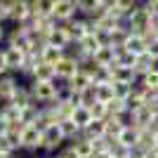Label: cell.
<instances>
[{
  "instance_id": "1",
  "label": "cell",
  "mask_w": 158,
  "mask_h": 158,
  "mask_svg": "<svg viewBox=\"0 0 158 158\" xmlns=\"http://www.w3.org/2000/svg\"><path fill=\"white\" fill-rule=\"evenodd\" d=\"M59 80H28V92H31L33 102L38 106H47L57 102V92H59Z\"/></svg>"
},
{
  "instance_id": "2",
  "label": "cell",
  "mask_w": 158,
  "mask_h": 158,
  "mask_svg": "<svg viewBox=\"0 0 158 158\" xmlns=\"http://www.w3.org/2000/svg\"><path fill=\"white\" fill-rule=\"evenodd\" d=\"M125 26H127V31H132V33H149V26H151V12L144 7V2H139V5H135L132 7V12L127 14L125 19Z\"/></svg>"
},
{
  "instance_id": "3",
  "label": "cell",
  "mask_w": 158,
  "mask_h": 158,
  "mask_svg": "<svg viewBox=\"0 0 158 158\" xmlns=\"http://www.w3.org/2000/svg\"><path fill=\"white\" fill-rule=\"evenodd\" d=\"M64 144H66V139H64V135H61L57 123H54V125H47L45 130H43V149H40V151L45 153V156L57 153Z\"/></svg>"
},
{
  "instance_id": "4",
  "label": "cell",
  "mask_w": 158,
  "mask_h": 158,
  "mask_svg": "<svg viewBox=\"0 0 158 158\" xmlns=\"http://www.w3.org/2000/svg\"><path fill=\"white\" fill-rule=\"evenodd\" d=\"M43 149V130L35 125H24L21 130V151L26 153H38Z\"/></svg>"
},
{
  "instance_id": "5",
  "label": "cell",
  "mask_w": 158,
  "mask_h": 158,
  "mask_svg": "<svg viewBox=\"0 0 158 158\" xmlns=\"http://www.w3.org/2000/svg\"><path fill=\"white\" fill-rule=\"evenodd\" d=\"M19 87H21V83H19V76H17V73L0 76V109L5 104H12V99H14V94H17Z\"/></svg>"
},
{
  "instance_id": "6",
  "label": "cell",
  "mask_w": 158,
  "mask_h": 158,
  "mask_svg": "<svg viewBox=\"0 0 158 158\" xmlns=\"http://www.w3.org/2000/svg\"><path fill=\"white\" fill-rule=\"evenodd\" d=\"M52 17L57 24H69L71 19L78 17V7H76V0H54V10Z\"/></svg>"
},
{
  "instance_id": "7",
  "label": "cell",
  "mask_w": 158,
  "mask_h": 158,
  "mask_svg": "<svg viewBox=\"0 0 158 158\" xmlns=\"http://www.w3.org/2000/svg\"><path fill=\"white\" fill-rule=\"evenodd\" d=\"M78 71H80V64L73 59L69 52H66L64 57H61V59L54 64V76H57V80H59V83H66V80L73 78Z\"/></svg>"
},
{
  "instance_id": "8",
  "label": "cell",
  "mask_w": 158,
  "mask_h": 158,
  "mask_svg": "<svg viewBox=\"0 0 158 158\" xmlns=\"http://www.w3.org/2000/svg\"><path fill=\"white\" fill-rule=\"evenodd\" d=\"M28 17H31V2L28 0H14L12 5L7 7V21L14 24V26L24 24Z\"/></svg>"
},
{
  "instance_id": "9",
  "label": "cell",
  "mask_w": 158,
  "mask_h": 158,
  "mask_svg": "<svg viewBox=\"0 0 158 158\" xmlns=\"http://www.w3.org/2000/svg\"><path fill=\"white\" fill-rule=\"evenodd\" d=\"M5 45L17 47V50H24V52H31V38H28V31L24 26H14L12 31H7Z\"/></svg>"
},
{
  "instance_id": "10",
  "label": "cell",
  "mask_w": 158,
  "mask_h": 158,
  "mask_svg": "<svg viewBox=\"0 0 158 158\" xmlns=\"http://www.w3.org/2000/svg\"><path fill=\"white\" fill-rule=\"evenodd\" d=\"M2 54H5L7 71H10V73H17V76H19L21 69H24V59H26V52H24V50H17V47L5 45V47H2Z\"/></svg>"
},
{
  "instance_id": "11",
  "label": "cell",
  "mask_w": 158,
  "mask_h": 158,
  "mask_svg": "<svg viewBox=\"0 0 158 158\" xmlns=\"http://www.w3.org/2000/svg\"><path fill=\"white\" fill-rule=\"evenodd\" d=\"M66 31H69V35H71V43H78V40H83L87 35V33H92V24L85 19V17H76V19H71L69 24H64Z\"/></svg>"
},
{
  "instance_id": "12",
  "label": "cell",
  "mask_w": 158,
  "mask_h": 158,
  "mask_svg": "<svg viewBox=\"0 0 158 158\" xmlns=\"http://www.w3.org/2000/svg\"><path fill=\"white\" fill-rule=\"evenodd\" d=\"M45 45H54V47H61V50H69V47H71V35H69L64 24H57L52 31L47 33Z\"/></svg>"
},
{
  "instance_id": "13",
  "label": "cell",
  "mask_w": 158,
  "mask_h": 158,
  "mask_svg": "<svg viewBox=\"0 0 158 158\" xmlns=\"http://www.w3.org/2000/svg\"><path fill=\"white\" fill-rule=\"evenodd\" d=\"M146 45H149V38H146L144 33H127V38L125 43H123V50H127L130 54H144L146 52Z\"/></svg>"
},
{
  "instance_id": "14",
  "label": "cell",
  "mask_w": 158,
  "mask_h": 158,
  "mask_svg": "<svg viewBox=\"0 0 158 158\" xmlns=\"http://www.w3.org/2000/svg\"><path fill=\"white\" fill-rule=\"evenodd\" d=\"M76 45H78V50H80L83 54H87V57L92 59V54L97 52V50H99L102 45H104V38H102V35H99L97 31H92V33H87V35H85L83 40H78Z\"/></svg>"
},
{
  "instance_id": "15",
  "label": "cell",
  "mask_w": 158,
  "mask_h": 158,
  "mask_svg": "<svg viewBox=\"0 0 158 158\" xmlns=\"http://www.w3.org/2000/svg\"><path fill=\"white\" fill-rule=\"evenodd\" d=\"M116 54H118V47L104 43V45L92 54V61L97 66H113V64H116Z\"/></svg>"
},
{
  "instance_id": "16",
  "label": "cell",
  "mask_w": 158,
  "mask_h": 158,
  "mask_svg": "<svg viewBox=\"0 0 158 158\" xmlns=\"http://www.w3.org/2000/svg\"><path fill=\"white\" fill-rule=\"evenodd\" d=\"M153 109L151 106H142V109H137V111H132L130 113V118H132V125L135 127H139V130H144V127H151V123H153Z\"/></svg>"
},
{
  "instance_id": "17",
  "label": "cell",
  "mask_w": 158,
  "mask_h": 158,
  "mask_svg": "<svg viewBox=\"0 0 158 158\" xmlns=\"http://www.w3.org/2000/svg\"><path fill=\"white\" fill-rule=\"evenodd\" d=\"M64 85L69 87V90H71L73 94H80V92H85L87 87H92V78H90V76H87L85 71H78L76 76H73V78H69V80H66Z\"/></svg>"
},
{
  "instance_id": "18",
  "label": "cell",
  "mask_w": 158,
  "mask_h": 158,
  "mask_svg": "<svg viewBox=\"0 0 158 158\" xmlns=\"http://www.w3.org/2000/svg\"><path fill=\"white\" fill-rule=\"evenodd\" d=\"M158 66V61L153 59L149 52H144V54H137V59H135V66H132V71H135V76H137V80L144 76V73H149L151 69H156Z\"/></svg>"
},
{
  "instance_id": "19",
  "label": "cell",
  "mask_w": 158,
  "mask_h": 158,
  "mask_svg": "<svg viewBox=\"0 0 158 158\" xmlns=\"http://www.w3.org/2000/svg\"><path fill=\"white\" fill-rule=\"evenodd\" d=\"M111 76H113V83H127V85H135L137 83V76L130 66H118L113 64L111 66Z\"/></svg>"
},
{
  "instance_id": "20",
  "label": "cell",
  "mask_w": 158,
  "mask_h": 158,
  "mask_svg": "<svg viewBox=\"0 0 158 158\" xmlns=\"http://www.w3.org/2000/svg\"><path fill=\"white\" fill-rule=\"evenodd\" d=\"M158 137H156V132L151 130V127H144V130H139V139H137V146L135 149H142V151H151L153 146H156Z\"/></svg>"
},
{
  "instance_id": "21",
  "label": "cell",
  "mask_w": 158,
  "mask_h": 158,
  "mask_svg": "<svg viewBox=\"0 0 158 158\" xmlns=\"http://www.w3.org/2000/svg\"><path fill=\"white\" fill-rule=\"evenodd\" d=\"M66 54V50H61V47H54V45H43V50H40V61H45V64L54 66L57 61L61 59Z\"/></svg>"
},
{
  "instance_id": "22",
  "label": "cell",
  "mask_w": 158,
  "mask_h": 158,
  "mask_svg": "<svg viewBox=\"0 0 158 158\" xmlns=\"http://www.w3.org/2000/svg\"><path fill=\"white\" fill-rule=\"evenodd\" d=\"M123 127H125V123L118 118V116H106L104 118V132L109 139H118V135L123 132Z\"/></svg>"
},
{
  "instance_id": "23",
  "label": "cell",
  "mask_w": 158,
  "mask_h": 158,
  "mask_svg": "<svg viewBox=\"0 0 158 158\" xmlns=\"http://www.w3.org/2000/svg\"><path fill=\"white\" fill-rule=\"evenodd\" d=\"M69 144L76 149V153H78L80 158H85V156H94V146H92V139H87L83 137V135H78V137L73 139V142H69Z\"/></svg>"
},
{
  "instance_id": "24",
  "label": "cell",
  "mask_w": 158,
  "mask_h": 158,
  "mask_svg": "<svg viewBox=\"0 0 158 158\" xmlns=\"http://www.w3.org/2000/svg\"><path fill=\"white\" fill-rule=\"evenodd\" d=\"M57 76H54V66L45 64V61H38V66L31 71V76H28V80H54Z\"/></svg>"
},
{
  "instance_id": "25",
  "label": "cell",
  "mask_w": 158,
  "mask_h": 158,
  "mask_svg": "<svg viewBox=\"0 0 158 158\" xmlns=\"http://www.w3.org/2000/svg\"><path fill=\"white\" fill-rule=\"evenodd\" d=\"M31 2V14L35 17H52L54 0H28Z\"/></svg>"
},
{
  "instance_id": "26",
  "label": "cell",
  "mask_w": 158,
  "mask_h": 158,
  "mask_svg": "<svg viewBox=\"0 0 158 158\" xmlns=\"http://www.w3.org/2000/svg\"><path fill=\"white\" fill-rule=\"evenodd\" d=\"M83 137L87 139H102L106 137V132H104V120H90L85 127H83V132H80Z\"/></svg>"
},
{
  "instance_id": "27",
  "label": "cell",
  "mask_w": 158,
  "mask_h": 158,
  "mask_svg": "<svg viewBox=\"0 0 158 158\" xmlns=\"http://www.w3.org/2000/svg\"><path fill=\"white\" fill-rule=\"evenodd\" d=\"M137 139H139V127H135V125H125L123 132L118 135V142L125 144V146H130V149L137 146Z\"/></svg>"
},
{
  "instance_id": "28",
  "label": "cell",
  "mask_w": 158,
  "mask_h": 158,
  "mask_svg": "<svg viewBox=\"0 0 158 158\" xmlns=\"http://www.w3.org/2000/svg\"><path fill=\"white\" fill-rule=\"evenodd\" d=\"M57 125H59L61 135H64V139H66V144H69V142H73V139H76V137H78V135H80V127L76 125V123H73L71 118H64V120H59V123H57Z\"/></svg>"
},
{
  "instance_id": "29",
  "label": "cell",
  "mask_w": 158,
  "mask_h": 158,
  "mask_svg": "<svg viewBox=\"0 0 158 158\" xmlns=\"http://www.w3.org/2000/svg\"><path fill=\"white\" fill-rule=\"evenodd\" d=\"M12 104L17 106V109H26V106L35 104V102H33V97H31V92H28V85H21L19 90H17V94H14V99H12Z\"/></svg>"
},
{
  "instance_id": "30",
  "label": "cell",
  "mask_w": 158,
  "mask_h": 158,
  "mask_svg": "<svg viewBox=\"0 0 158 158\" xmlns=\"http://www.w3.org/2000/svg\"><path fill=\"white\" fill-rule=\"evenodd\" d=\"M71 120L80 127V132H83V127H85L90 120H94V118H92V113H90V109H87V106H76V111H73Z\"/></svg>"
},
{
  "instance_id": "31",
  "label": "cell",
  "mask_w": 158,
  "mask_h": 158,
  "mask_svg": "<svg viewBox=\"0 0 158 158\" xmlns=\"http://www.w3.org/2000/svg\"><path fill=\"white\" fill-rule=\"evenodd\" d=\"M106 151L111 153L113 158H130L132 156V149L125 146V144H120L118 139H109V149Z\"/></svg>"
},
{
  "instance_id": "32",
  "label": "cell",
  "mask_w": 158,
  "mask_h": 158,
  "mask_svg": "<svg viewBox=\"0 0 158 158\" xmlns=\"http://www.w3.org/2000/svg\"><path fill=\"white\" fill-rule=\"evenodd\" d=\"M94 94H97V102H102V104H109L113 97V80L111 83H102V85H94Z\"/></svg>"
},
{
  "instance_id": "33",
  "label": "cell",
  "mask_w": 158,
  "mask_h": 158,
  "mask_svg": "<svg viewBox=\"0 0 158 158\" xmlns=\"http://www.w3.org/2000/svg\"><path fill=\"white\" fill-rule=\"evenodd\" d=\"M111 66H97L92 71V85H102V83H111Z\"/></svg>"
},
{
  "instance_id": "34",
  "label": "cell",
  "mask_w": 158,
  "mask_h": 158,
  "mask_svg": "<svg viewBox=\"0 0 158 158\" xmlns=\"http://www.w3.org/2000/svg\"><path fill=\"white\" fill-rule=\"evenodd\" d=\"M137 83L142 87H146V90H158V66H156V69H151L149 73H144Z\"/></svg>"
},
{
  "instance_id": "35",
  "label": "cell",
  "mask_w": 158,
  "mask_h": 158,
  "mask_svg": "<svg viewBox=\"0 0 158 158\" xmlns=\"http://www.w3.org/2000/svg\"><path fill=\"white\" fill-rule=\"evenodd\" d=\"M99 5H102V0H76V7H78L80 17H87V14L94 12Z\"/></svg>"
},
{
  "instance_id": "36",
  "label": "cell",
  "mask_w": 158,
  "mask_h": 158,
  "mask_svg": "<svg viewBox=\"0 0 158 158\" xmlns=\"http://www.w3.org/2000/svg\"><path fill=\"white\" fill-rule=\"evenodd\" d=\"M132 87L135 85H127V83H113V97L125 102V99L132 94Z\"/></svg>"
},
{
  "instance_id": "37",
  "label": "cell",
  "mask_w": 158,
  "mask_h": 158,
  "mask_svg": "<svg viewBox=\"0 0 158 158\" xmlns=\"http://www.w3.org/2000/svg\"><path fill=\"white\" fill-rule=\"evenodd\" d=\"M135 59H137V57H135V54H130L127 52V50H123V47H118V54H116V64L118 66H135Z\"/></svg>"
},
{
  "instance_id": "38",
  "label": "cell",
  "mask_w": 158,
  "mask_h": 158,
  "mask_svg": "<svg viewBox=\"0 0 158 158\" xmlns=\"http://www.w3.org/2000/svg\"><path fill=\"white\" fill-rule=\"evenodd\" d=\"M94 102H97V94H94V85H92V87H87L85 92H80V94H78V106H87V109H90Z\"/></svg>"
},
{
  "instance_id": "39",
  "label": "cell",
  "mask_w": 158,
  "mask_h": 158,
  "mask_svg": "<svg viewBox=\"0 0 158 158\" xmlns=\"http://www.w3.org/2000/svg\"><path fill=\"white\" fill-rule=\"evenodd\" d=\"M90 113H92L94 120H104L106 116H109V109H106V104H102V102H94V104L90 106Z\"/></svg>"
},
{
  "instance_id": "40",
  "label": "cell",
  "mask_w": 158,
  "mask_h": 158,
  "mask_svg": "<svg viewBox=\"0 0 158 158\" xmlns=\"http://www.w3.org/2000/svg\"><path fill=\"white\" fill-rule=\"evenodd\" d=\"M54 156H57V158H80L78 153H76V149H73L71 144H64V146L59 149V151L54 153Z\"/></svg>"
},
{
  "instance_id": "41",
  "label": "cell",
  "mask_w": 158,
  "mask_h": 158,
  "mask_svg": "<svg viewBox=\"0 0 158 158\" xmlns=\"http://www.w3.org/2000/svg\"><path fill=\"white\" fill-rule=\"evenodd\" d=\"M146 52L151 54L153 59L158 61V35H153V38H149V45H146Z\"/></svg>"
},
{
  "instance_id": "42",
  "label": "cell",
  "mask_w": 158,
  "mask_h": 158,
  "mask_svg": "<svg viewBox=\"0 0 158 158\" xmlns=\"http://www.w3.org/2000/svg\"><path fill=\"white\" fill-rule=\"evenodd\" d=\"M144 7L151 12V17H158V0H144Z\"/></svg>"
},
{
  "instance_id": "43",
  "label": "cell",
  "mask_w": 158,
  "mask_h": 158,
  "mask_svg": "<svg viewBox=\"0 0 158 158\" xmlns=\"http://www.w3.org/2000/svg\"><path fill=\"white\" fill-rule=\"evenodd\" d=\"M5 73H10V71H7V64H5V54L0 50V76H5Z\"/></svg>"
},
{
  "instance_id": "44",
  "label": "cell",
  "mask_w": 158,
  "mask_h": 158,
  "mask_svg": "<svg viewBox=\"0 0 158 158\" xmlns=\"http://www.w3.org/2000/svg\"><path fill=\"white\" fill-rule=\"evenodd\" d=\"M5 21H7V7L0 2V24H5Z\"/></svg>"
},
{
  "instance_id": "45",
  "label": "cell",
  "mask_w": 158,
  "mask_h": 158,
  "mask_svg": "<svg viewBox=\"0 0 158 158\" xmlns=\"http://www.w3.org/2000/svg\"><path fill=\"white\" fill-rule=\"evenodd\" d=\"M5 38H7V28L5 24H0V43H5Z\"/></svg>"
},
{
  "instance_id": "46",
  "label": "cell",
  "mask_w": 158,
  "mask_h": 158,
  "mask_svg": "<svg viewBox=\"0 0 158 158\" xmlns=\"http://www.w3.org/2000/svg\"><path fill=\"white\" fill-rule=\"evenodd\" d=\"M92 158H113V156H111L109 151H99V153H94Z\"/></svg>"
},
{
  "instance_id": "47",
  "label": "cell",
  "mask_w": 158,
  "mask_h": 158,
  "mask_svg": "<svg viewBox=\"0 0 158 158\" xmlns=\"http://www.w3.org/2000/svg\"><path fill=\"white\" fill-rule=\"evenodd\" d=\"M0 158H17V153H2L0 151Z\"/></svg>"
},
{
  "instance_id": "48",
  "label": "cell",
  "mask_w": 158,
  "mask_h": 158,
  "mask_svg": "<svg viewBox=\"0 0 158 158\" xmlns=\"http://www.w3.org/2000/svg\"><path fill=\"white\" fill-rule=\"evenodd\" d=\"M31 158H50V156H31Z\"/></svg>"
},
{
  "instance_id": "49",
  "label": "cell",
  "mask_w": 158,
  "mask_h": 158,
  "mask_svg": "<svg viewBox=\"0 0 158 158\" xmlns=\"http://www.w3.org/2000/svg\"><path fill=\"white\" fill-rule=\"evenodd\" d=\"M135 2H144V0H135Z\"/></svg>"
},
{
  "instance_id": "50",
  "label": "cell",
  "mask_w": 158,
  "mask_h": 158,
  "mask_svg": "<svg viewBox=\"0 0 158 158\" xmlns=\"http://www.w3.org/2000/svg\"><path fill=\"white\" fill-rule=\"evenodd\" d=\"M85 158H92V156H85Z\"/></svg>"
}]
</instances>
